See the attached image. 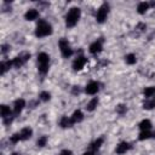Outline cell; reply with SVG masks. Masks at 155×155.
Segmentation results:
<instances>
[{"label": "cell", "instance_id": "6da1fadb", "mask_svg": "<svg viewBox=\"0 0 155 155\" xmlns=\"http://www.w3.org/2000/svg\"><path fill=\"white\" fill-rule=\"evenodd\" d=\"M82 16V11L79 6H71L68 8V11L64 15V24L68 29H71L78 25Z\"/></svg>", "mask_w": 155, "mask_h": 155}, {"label": "cell", "instance_id": "7a4b0ae2", "mask_svg": "<svg viewBox=\"0 0 155 155\" xmlns=\"http://www.w3.org/2000/svg\"><path fill=\"white\" fill-rule=\"evenodd\" d=\"M53 34V27L52 24L40 18L36 24H35V29H34V35L38 39H44V38H48Z\"/></svg>", "mask_w": 155, "mask_h": 155}, {"label": "cell", "instance_id": "3957f363", "mask_svg": "<svg viewBox=\"0 0 155 155\" xmlns=\"http://www.w3.org/2000/svg\"><path fill=\"white\" fill-rule=\"evenodd\" d=\"M50 65H51V56L47 52H39L36 54V68H38V73L41 76H45L48 74L50 70Z\"/></svg>", "mask_w": 155, "mask_h": 155}, {"label": "cell", "instance_id": "277c9868", "mask_svg": "<svg viewBox=\"0 0 155 155\" xmlns=\"http://www.w3.org/2000/svg\"><path fill=\"white\" fill-rule=\"evenodd\" d=\"M109 13H110V5L109 2H102L97 11H96V15H94V19L98 24H103L108 21V17H109Z\"/></svg>", "mask_w": 155, "mask_h": 155}, {"label": "cell", "instance_id": "5b68a950", "mask_svg": "<svg viewBox=\"0 0 155 155\" xmlns=\"http://www.w3.org/2000/svg\"><path fill=\"white\" fill-rule=\"evenodd\" d=\"M58 48H59L61 56H62L64 59L71 58V57L75 54V51H74L73 46L70 45V42H69L68 39H65V38H61V39L58 40Z\"/></svg>", "mask_w": 155, "mask_h": 155}, {"label": "cell", "instance_id": "8992f818", "mask_svg": "<svg viewBox=\"0 0 155 155\" xmlns=\"http://www.w3.org/2000/svg\"><path fill=\"white\" fill-rule=\"evenodd\" d=\"M87 62H88V59H87V57L85 56V53L82 51L76 52L75 57L73 58V62H71V68H73L74 71H81L86 67Z\"/></svg>", "mask_w": 155, "mask_h": 155}, {"label": "cell", "instance_id": "52a82bcc", "mask_svg": "<svg viewBox=\"0 0 155 155\" xmlns=\"http://www.w3.org/2000/svg\"><path fill=\"white\" fill-rule=\"evenodd\" d=\"M31 58V53L28 51H22L21 53H18L17 56H15L12 58V63H13V68L15 69H19L23 65H25L29 59Z\"/></svg>", "mask_w": 155, "mask_h": 155}, {"label": "cell", "instance_id": "ba28073f", "mask_svg": "<svg viewBox=\"0 0 155 155\" xmlns=\"http://www.w3.org/2000/svg\"><path fill=\"white\" fill-rule=\"evenodd\" d=\"M103 48H104V40H103V38H98L88 45L87 50H88V53L91 56L97 57L103 52Z\"/></svg>", "mask_w": 155, "mask_h": 155}, {"label": "cell", "instance_id": "9c48e42d", "mask_svg": "<svg viewBox=\"0 0 155 155\" xmlns=\"http://www.w3.org/2000/svg\"><path fill=\"white\" fill-rule=\"evenodd\" d=\"M101 88H102V85H101L99 81H97V80H91V81H88V82L85 85L84 92H85L87 96L94 97V96H97V94L99 93Z\"/></svg>", "mask_w": 155, "mask_h": 155}, {"label": "cell", "instance_id": "30bf717a", "mask_svg": "<svg viewBox=\"0 0 155 155\" xmlns=\"http://www.w3.org/2000/svg\"><path fill=\"white\" fill-rule=\"evenodd\" d=\"M25 108H27V101L24 98H17L12 103V110H13V115L15 116L21 115Z\"/></svg>", "mask_w": 155, "mask_h": 155}, {"label": "cell", "instance_id": "8fae6325", "mask_svg": "<svg viewBox=\"0 0 155 155\" xmlns=\"http://www.w3.org/2000/svg\"><path fill=\"white\" fill-rule=\"evenodd\" d=\"M23 18H24V21H27V22H38L39 19H40V11L38 10V8H35V7H29L25 12H24V15H23Z\"/></svg>", "mask_w": 155, "mask_h": 155}, {"label": "cell", "instance_id": "7c38bea8", "mask_svg": "<svg viewBox=\"0 0 155 155\" xmlns=\"http://www.w3.org/2000/svg\"><path fill=\"white\" fill-rule=\"evenodd\" d=\"M132 149V144L127 140H121L116 144L115 147V154L116 155H125L126 153H128Z\"/></svg>", "mask_w": 155, "mask_h": 155}, {"label": "cell", "instance_id": "4fadbf2b", "mask_svg": "<svg viewBox=\"0 0 155 155\" xmlns=\"http://www.w3.org/2000/svg\"><path fill=\"white\" fill-rule=\"evenodd\" d=\"M19 134H21V138H22V142H25V140H29L33 136H34V130L30 127V126H24L22 127L19 131Z\"/></svg>", "mask_w": 155, "mask_h": 155}, {"label": "cell", "instance_id": "5bb4252c", "mask_svg": "<svg viewBox=\"0 0 155 155\" xmlns=\"http://www.w3.org/2000/svg\"><path fill=\"white\" fill-rule=\"evenodd\" d=\"M0 116H1V120L7 119V117H11V116H15V115H13L12 107H10V105L2 103V104L0 105ZM15 117H16V116H15Z\"/></svg>", "mask_w": 155, "mask_h": 155}, {"label": "cell", "instance_id": "9a60e30c", "mask_svg": "<svg viewBox=\"0 0 155 155\" xmlns=\"http://www.w3.org/2000/svg\"><path fill=\"white\" fill-rule=\"evenodd\" d=\"M98 105H99V98H98L97 96H94V97H92V98L86 103L85 109H86L87 113H93V111L98 108Z\"/></svg>", "mask_w": 155, "mask_h": 155}, {"label": "cell", "instance_id": "2e32d148", "mask_svg": "<svg viewBox=\"0 0 155 155\" xmlns=\"http://www.w3.org/2000/svg\"><path fill=\"white\" fill-rule=\"evenodd\" d=\"M70 119H71L73 124L76 125V124H80V122L84 121V119H85V114H84V111H82L81 109H75V110L71 113Z\"/></svg>", "mask_w": 155, "mask_h": 155}, {"label": "cell", "instance_id": "e0dca14e", "mask_svg": "<svg viewBox=\"0 0 155 155\" xmlns=\"http://www.w3.org/2000/svg\"><path fill=\"white\" fill-rule=\"evenodd\" d=\"M58 126H59L61 128H63V130H67V128H71V127L74 126V124H73L70 116H68V115H62L61 119H59V121H58Z\"/></svg>", "mask_w": 155, "mask_h": 155}, {"label": "cell", "instance_id": "ac0fdd59", "mask_svg": "<svg viewBox=\"0 0 155 155\" xmlns=\"http://www.w3.org/2000/svg\"><path fill=\"white\" fill-rule=\"evenodd\" d=\"M150 7H151V5H150V2H149V1H140V2H138V4H137L136 11H137V13H138V15L143 16V15H145V13L150 10Z\"/></svg>", "mask_w": 155, "mask_h": 155}, {"label": "cell", "instance_id": "d6986e66", "mask_svg": "<svg viewBox=\"0 0 155 155\" xmlns=\"http://www.w3.org/2000/svg\"><path fill=\"white\" fill-rule=\"evenodd\" d=\"M13 68V63H12V58L11 59H2L0 62V74L5 75L10 69Z\"/></svg>", "mask_w": 155, "mask_h": 155}, {"label": "cell", "instance_id": "ffe728a7", "mask_svg": "<svg viewBox=\"0 0 155 155\" xmlns=\"http://www.w3.org/2000/svg\"><path fill=\"white\" fill-rule=\"evenodd\" d=\"M104 137H97L94 140H92L91 143H90V150H92V151H94V153H97L102 147H103V144H104Z\"/></svg>", "mask_w": 155, "mask_h": 155}, {"label": "cell", "instance_id": "44dd1931", "mask_svg": "<svg viewBox=\"0 0 155 155\" xmlns=\"http://www.w3.org/2000/svg\"><path fill=\"white\" fill-rule=\"evenodd\" d=\"M124 61H125V63H126L127 65H134V64H137L138 58H137V54H136V53L130 52V53H126V54L124 56Z\"/></svg>", "mask_w": 155, "mask_h": 155}, {"label": "cell", "instance_id": "7402d4cb", "mask_svg": "<svg viewBox=\"0 0 155 155\" xmlns=\"http://www.w3.org/2000/svg\"><path fill=\"white\" fill-rule=\"evenodd\" d=\"M138 128H139V131H151L153 122L149 119H143L138 122Z\"/></svg>", "mask_w": 155, "mask_h": 155}, {"label": "cell", "instance_id": "603a6c76", "mask_svg": "<svg viewBox=\"0 0 155 155\" xmlns=\"http://www.w3.org/2000/svg\"><path fill=\"white\" fill-rule=\"evenodd\" d=\"M143 93V97L145 99H149V98H154L155 97V86H145L142 91Z\"/></svg>", "mask_w": 155, "mask_h": 155}, {"label": "cell", "instance_id": "cb8c5ba5", "mask_svg": "<svg viewBox=\"0 0 155 155\" xmlns=\"http://www.w3.org/2000/svg\"><path fill=\"white\" fill-rule=\"evenodd\" d=\"M153 136H154V132H151V131H139L137 139L139 142H145V140H149L150 138H153Z\"/></svg>", "mask_w": 155, "mask_h": 155}, {"label": "cell", "instance_id": "d4e9b609", "mask_svg": "<svg viewBox=\"0 0 155 155\" xmlns=\"http://www.w3.org/2000/svg\"><path fill=\"white\" fill-rule=\"evenodd\" d=\"M51 98H52V94H51V92H48V91H41V92L39 93V96H38L39 102H42V103L50 102Z\"/></svg>", "mask_w": 155, "mask_h": 155}, {"label": "cell", "instance_id": "484cf974", "mask_svg": "<svg viewBox=\"0 0 155 155\" xmlns=\"http://www.w3.org/2000/svg\"><path fill=\"white\" fill-rule=\"evenodd\" d=\"M142 107H143L144 110H153V109H155V99H154V98L144 99Z\"/></svg>", "mask_w": 155, "mask_h": 155}, {"label": "cell", "instance_id": "4316f807", "mask_svg": "<svg viewBox=\"0 0 155 155\" xmlns=\"http://www.w3.org/2000/svg\"><path fill=\"white\" fill-rule=\"evenodd\" d=\"M127 110H128V108H127V105H126L125 103H119V104L115 107V111H116V114L120 115V116H124V115L127 113Z\"/></svg>", "mask_w": 155, "mask_h": 155}, {"label": "cell", "instance_id": "83f0119b", "mask_svg": "<svg viewBox=\"0 0 155 155\" xmlns=\"http://www.w3.org/2000/svg\"><path fill=\"white\" fill-rule=\"evenodd\" d=\"M47 142H48V137L46 134H42L36 139V147L38 148H44V147L47 145Z\"/></svg>", "mask_w": 155, "mask_h": 155}, {"label": "cell", "instance_id": "f1b7e54d", "mask_svg": "<svg viewBox=\"0 0 155 155\" xmlns=\"http://www.w3.org/2000/svg\"><path fill=\"white\" fill-rule=\"evenodd\" d=\"M8 142H10L11 144H18L19 142H22V138H21L19 132H15V133H12V134L10 136V138H8Z\"/></svg>", "mask_w": 155, "mask_h": 155}, {"label": "cell", "instance_id": "f546056e", "mask_svg": "<svg viewBox=\"0 0 155 155\" xmlns=\"http://www.w3.org/2000/svg\"><path fill=\"white\" fill-rule=\"evenodd\" d=\"M10 50H11L10 44H2V45H1V48H0V53H1V56H5L7 52H10Z\"/></svg>", "mask_w": 155, "mask_h": 155}, {"label": "cell", "instance_id": "4dcf8cb0", "mask_svg": "<svg viewBox=\"0 0 155 155\" xmlns=\"http://www.w3.org/2000/svg\"><path fill=\"white\" fill-rule=\"evenodd\" d=\"M58 155H75V154H74V151H73V150H70V149L65 148V149H62V150L59 151V154H58Z\"/></svg>", "mask_w": 155, "mask_h": 155}, {"label": "cell", "instance_id": "1f68e13d", "mask_svg": "<svg viewBox=\"0 0 155 155\" xmlns=\"http://www.w3.org/2000/svg\"><path fill=\"white\" fill-rule=\"evenodd\" d=\"M71 93H73L74 96L80 94V93H81V87H80V86H73V87H71Z\"/></svg>", "mask_w": 155, "mask_h": 155}, {"label": "cell", "instance_id": "d6a6232c", "mask_svg": "<svg viewBox=\"0 0 155 155\" xmlns=\"http://www.w3.org/2000/svg\"><path fill=\"white\" fill-rule=\"evenodd\" d=\"M94 154H96L94 151H92V150H90V149H88V150H86V151H84V153H82L81 155H94Z\"/></svg>", "mask_w": 155, "mask_h": 155}, {"label": "cell", "instance_id": "836d02e7", "mask_svg": "<svg viewBox=\"0 0 155 155\" xmlns=\"http://www.w3.org/2000/svg\"><path fill=\"white\" fill-rule=\"evenodd\" d=\"M8 155H22V154L18 153V151H13V153H11V154H8Z\"/></svg>", "mask_w": 155, "mask_h": 155}, {"label": "cell", "instance_id": "e575fe53", "mask_svg": "<svg viewBox=\"0 0 155 155\" xmlns=\"http://www.w3.org/2000/svg\"><path fill=\"white\" fill-rule=\"evenodd\" d=\"M153 138H155V132H154V136H153Z\"/></svg>", "mask_w": 155, "mask_h": 155}, {"label": "cell", "instance_id": "d590c367", "mask_svg": "<svg viewBox=\"0 0 155 155\" xmlns=\"http://www.w3.org/2000/svg\"><path fill=\"white\" fill-rule=\"evenodd\" d=\"M154 99H155V97H154Z\"/></svg>", "mask_w": 155, "mask_h": 155}]
</instances>
